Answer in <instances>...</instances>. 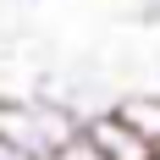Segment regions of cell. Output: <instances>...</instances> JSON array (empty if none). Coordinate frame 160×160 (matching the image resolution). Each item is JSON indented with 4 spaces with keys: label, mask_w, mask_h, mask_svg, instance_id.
<instances>
[{
    "label": "cell",
    "mask_w": 160,
    "mask_h": 160,
    "mask_svg": "<svg viewBox=\"0 0 160 160\" xmlns=\"http://www.w3.org/2000/svg\"><path fill=\"white\" fill-rule=\"evenodd\" d=\"M138 22H149V28H160V0H144V6H138Z\"/></svg>",
    "instance_id": "cell-4"
},
{
    "label": "cell",
    "mask_w": 160,
    "mask_h": 160,
    "mask_svg": "<svg viewBox=\"0 0 160 160\" xmlns=\"http://www.w3.org/2000/svg\"><path fill=\"white\" fill-rule=\"evenodd\" d=\"M111 111L122 116L149 149H160V88H122Z\"/></svg>",
    "instance_id": "cell-2"
},
{
    "label": "cell",
    "mask_w": 160,
    "mask_h": 160,
    "mask_svg": "<svg viewBox=\"0 0 160 160\" xmlns=\"http://www.w3.org/2000/svg\"><path fill=\"white\" fill-rule=\"evenodd\" d=\"M155 88H160V61H155Z\"/></svg>",
    "instance_id": "cell-5"
},
{
    "label": "cell",
    "mask_w": 160,
    "mask_h": 160,
    "mask_svg": "<svg viewBox=\"0 0 160 160\" xmlns=\"http://www.w3.org/2000/svg\"><path fill=\"white\" fill-rule=\"evenodd\" d=\"M149 160H160V149H155V155H149Z\"/></svg>",
    "instance_id": "cell-6"
},
{
    "label": "cell",
    "mask_w": 160,
    "mask_h": 160,
    "mask_svg": "<svg viewBox=\"0 0 160 160\" xmlns=\"http://www.w3.org/2000/svg\"><path fill=\"white\" fill-rule=\"evenodd\" d=\"M83 132L94 138V149H99L105 160H149V155H155V149H149L144 138H138V132H132L127 122L116 116V111H99V116H88V122H83Z\"/></svg>",
    "instance_id": "cell-1"
},
{
    "label": "cell",
    "mask_w": 160,
    "mask_h": 160,
    "mask_svg": "<svg viewBox=\"0 0 160 160\" xmlns=\"http://www.w3.org/2000/svg\"><path fill=\"white\" fill-rule=\"evenodd\" d=\"M50 160H105V155H99V149H94V138L78 127L72 138H61V144H55V155H50Z\"/></svg>",
    "instance_id": "cell-3"
}]
</instances>
